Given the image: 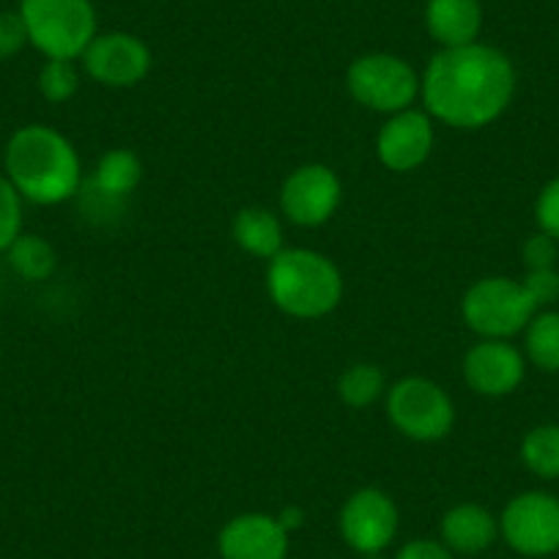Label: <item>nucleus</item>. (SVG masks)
I'll list each match as a JSON object with an SVG mask.
<instances>
[{
    "label": "nucleus",
    "instance_id": "obj_27",
    "mask_svg": "<svg viewBox=\"0 0 559 559\" xmlns=\"http://www.w3.org/2000/svg\"><path fill=\"white\" fill-rule=\"evenodd\" d=\"M524 288L530 292L532 302L537 305V310L548 308L559 299V272L557 269H535V272L524 274Z\"/></svg>",
    "mask_w": 559,
    "mask_h": 559
},
{
    "label": "nucleus",
    "instance_id": "obj_10",
    "mask_svg": "<svg viewBox=\"0 0 559 559\" xmlns=\"http://www.w3.org/2000/svg\"><path fill=\"white\" fill-rule=\"evenodd\" d=\"M341 203L343 181L330 165H299L280 187V209L299 228H319L330 223Z\"/></svg>",
    "mask_w": 559,
    "mask_h": 559
},
{
    "label": "nucleus",
    "instance_id": "obj_3",
    "mask_svg": "<svg viewBox=\"0 0 559 559\" xmlns=\"http://www.w3.org/2000/svg\"><path fill=\"white\" fill-rule=\"evenodd\" d=\"M343 288L346 286L337 263L310 247H283L269 261V299L292 319H324L343 302Z\"/></svg>",
    "mask_w": 559,
    "mask_h": 559
},
{
    "label": "nucleus",
    "instance_id": "obj_11",
    "mask_svg": "<svg viewBox=\"0 0 559 559\" xmlns=\"http://www.w3.org/2000/svg\"><path fill=\"white\" fill-rule=\"evenodd\" d=\"M80 61H83V72L94 83L107 85V88H132L148 78L154 56L140 36L127 34V31H107V34L94 36Z\"/></svg>",
    "mask_w": 559,
    "mask_h": 559
},
{
    "label": "nucleus",
    "instance_id": "obj_13",
    "mask_svg": "<svg viewBox=\"0 0 559 559\" xmlns=\"http://www.w3.org/2000/svg\"><path fill=\"white\" fill-rule=\"evenodd\" d=\"M524 376L526 357L510 341H480L464 357V381L477 395H513Z\"/></svg>",
    "mask_w": 559,
    "mask_h": 559
},
{
    "label": "nucleus",
    "instance_id": "obj_15",
    "mask_svg": "<svg viewBox=\"0 0 559 559\" xmlns=\"http://www.w3.org/2000/svg\"><path fill=\"white\" fill-rule=\"evenodd\" d=\"M442 543L455 557H477L488 551L499 537V519L477 502L453 504L442 515Z\"/></svg>",
    "mask_w": 559,
    "mask_h": 559
},
{
    "label": "nucleus",
    "instance_id": "obj_12",
    "mask_svg": "<svg viewBox=\"0 0 559 559\" xmlns=\"http://www.w3.org/2000/svg\"><path fill=\"white\" fill-rule=\"evenodd\" d=\"M437 143L433 118L426 110H408L386 116L376 134V157L392 174H412L428 163Z\"/></svg>",
    "mask_w": 559,
    "mask_h": 559
},
{
    "label": "nucleus",
    "instance_id": "obj_4",
    "mask_svg": "<svg viewBox=\"0 0 559 559\" xmlns=\"http://www.w3.org/2000/svg\"><path fill=\"white\" fill-rule=\"evenodd\" d=\"M17 12L28 28L31 47L45 58L78 61L99 34L91 0H20Z\"/></svg>",
    "mask_w": 559,
    "mask_h": 559
},
{
    "label": "nucleus",
    "instance_id": "obj_26",
    "mask_svg": "<svg viewBox=\"0 0 559 559\" xmlns=\"http://www.w3.org/2000/svg\"><path fill=\"white\" fill-rule=\"evenodd\" d=\"M535 223L537 230L548 234L559 241V176L548 181L535 201Z\"/></svg>",
    "mask_w": 559,
    "mask_h": 559
},
{
    "label": "nucleus",
    "instance_id": "obj_31",
    "mask_svg": "<svg viewBox=\"0 0 559 559\" xmlns=\"http://www.w3.org/2000/svg\"><path fill=\"white\" fill-rule=\"evenodd\" d=\"M362 559H384V557H381V554H368V557H362Z\"/></svg>",
    "mask_w": 559,
    "mask_h": 559
},
{
    "label": "nucleus",
    "instance_id": "obj_24",
    "mask_svg": "<svg viewBox=\"0 0 559 559\" xmlns=\"http://www.w3.org/2000/svg\"><path fill=\"white\" fill-rule=\"evenodd\" d=\"M20 234H23V195L14 190L7 174H0V252H7Z\"/></svg>",
    "mask_w": 559,
    "mask_h": 559
},
{
    "label": "nucleus",
    "instance_id": "obj_17",
    "mask_svg": "<svg viewBox=\"0 0 559 559\" xmlns=\"http://www.w3.org/2000/svg\"><path fill=\"white\" fill-rule=\"evenodd\" d=\"M140 181H143V163H140L138 154L132 148H110L107 154H102L85 185L102 201L118 203L132 195Z\"/></svg>",
    "mask_w": 559,
    "mask_h": 559
},
{
    "label": "nucleus",
    "instance_id": "obj_14",
    "mask_svg": "<svg viewBox=\"0 0 559 559\" xmlns=\"http://www.w3.org/2000/svg\"><path fill=\"white\" fill-rule=\"evenodd\" d=\"M288 548L292 535L269 513L234 515L217 535L223 559H288Z\"/></svg>",
    "mask_w": 559,
    "mask_h": 559
},
{
    "label": "nucleus",
    "instance_id": "obj_29",
    "mask_svg": "<svg viewBox=\"0 0 559 559\" xmlns=\"http://www.w3.org/2000/svg\"><path fill=\"white\" fill-rule=\"evenodd\" d=\"M392 559H455V554L450 551L442 540H431V537H414V540L403 543Z\"/></svg>",
    "mask_w": 559,
    "mask_h": 559
},
{
    "label": "nucleus",
    "instance_id": "obj_8",
    "mask_svg": "<svg viewBox=\"0 0 559 559\" xmlns=\"http://www.w3.org/2000/svg\"><path fill=\"white\" fill-rule=\"evenodd\" d=\"M499 535L515 554L543 559L559 554V497L548 491H524L504 504Z\"/></svg>",
    "mask_w": 559,
    "mask_h": 559
},
{
    "label": "nucleus",
    "instance_id": "obj_20",
    "mask_svg": "<svg viewBox=\"0 0 559 559\" xmlns=\"http://www.w3.org/2000/svg\"><path fill=\"white\" fill-rule=\"evenodd\" d=\"M524 357L543 373H559V313L537 310L524 330Z\"/></svg>",
    "mask_w": 559,
    "mask_h": 559
},
{
    "label": "nucleus",
    "instance_id": "obj_5",
    "mask_svg": "<svg viewBox=\"0 0 559 559\" xmlns=\"http://www.w3.org/2000/svg\"><path fill=\"white\" fill-rule=\"evenodd\" d=\"M535 313L537 305L532 302L524 283L502 274L472 283L461 299V316L466 326L483 341H510L526 330Z\"/></svg>",
    "mask_w": 559,
    "mask_h": 559
},
{
    "label": "nucleus",
    "instance_id": "obj_30",
    "mask_svg": "<svg viewBox=\"0 0 559 559\" xmlns=\"http://www.w3.org/2000/svg\"><path fill=\"white\" fill-rule=\"evenodd\" d=\"M277 521H280V524H283V530H286L288 535H292V532H297L299 526L305 524V510L297 508V504H288V508L280 510Z\"/></svg>",
    "mask_w": 559,
    "mask_h": 559
},
{
    "label": "nucleus",
    "instance_id": "obj_18",
    "mask_svg": "<svg viewBox=\"0 0 559 559\" xmlns=\"http://www.w3.org/2000/svg\"><path fill=\"white\" fill-rule=\"evenodd\" d=\"M234 241L252 258H266L272 261L283 247H286V234L283 223L272 209L263 206H245L234 217Z\"/></svg>",
    "mask_w": 559,
    "mask_h": 559
},
{
    "label": "nucleus",
    "instance_id": "obj_9",
    "mask_svg": "<svg viewBox=\"0 0 559 559\" xmlns=\"http://www.w3.org/2000/svg\"><path fill=\"white\" fill-rule=\"evenodd\" d=\"M397 526H401V513H397L395 499L373 486L354 491L337 515L343 543L359 557L384 554L395 540Z\"/></svg>",
    "mask_w": 559,
    "mask_h": 559
},
{
    "label": "nucleus",
    "instance_id": "obj_23",
    "mask_svg": "<svg viewBox=\"0 0 559 559\" xmlns=\"http://www.w3.org/2000/svg\"><path fill=\"white\" fill-rule=\"evenodd\" d=\"M80 88V69L67 58H47L39 72V91L52 105H63Z\"/></svg>",
    "mask_w": 559,
    "mask_h": 559
},
{
    "label": "nucleus",
    "instance_id": "obj_7",
    "mask_svg": "<svg viewBox=\"0 0 559 559\" xmlns=\"http://www.w3.org/2000/svg\"><path fill=\"white\" fill-rule=\"evenodd\" d=\"M346 88L357 105L395 116L408 110L419 96V74L408 61L392 52H365L346 72Z\"/></svg>",
    "mask_w": 559,
    "mask_h": 559
},
{
    "label": "nucleus",
    "instance_id": "obj_22",
    "mask_svg": "<svg viewBox=\"0 0 559 559\" xmlns=\"http://www.w3.org/2000/svg\"><path fill=\"white\" fill-rule=\"evenodd\" d=\"M381 395H386V376L373 362L352 365L337 379V397L352 408L373 406Z\"/></svg>",
    "mask_w": 559,
    "mask_h": 559
},
{
    "label": "nucleus",
    "instance_id": "obj_6",
    "mask_svg": "<svg viewBox=\"0 0 559 559\" xmlns=\"http://www.w3.org/2000/svg\"><path fill=\"white\" fill-rule=\"evenodd\" d=\"M386 419L412 442L431 444L453 431L455 403L437 381L406 376L386 390Z\"/></svg>",
    "mask_w": 559,
    "mask_h": 559
},
{
    "label": "nucleus",
    "instance_id": "obj_2",
    "mask_svg": "<svg viewBox=\"0 0 559 559\" xmlns=\"http://www.w3.org/2000/svg\"><path fill=\"white\" fill-rule=\"evenodd\" d=\"M7 179L23 201L36 206H58L80 195L85 185L83 163L72 140L47 123H28L9 138Z\"/></svg>",
    "mask_w": 559,
    "mask_h": 559
},
{
    "label": "nucleus",
    "instance_id": "obj_21",
    "mask_svg": "<svg viewBox=\"0 0 559 559\" xmlns=\"http://www.w3.org/2000/svg\"><path fill=\"white\" fill-rule=\"evenodd\" d=\"M521 461L540 480H559V426L543 423L521 439Z\"/></svg>",
    "mask_w": 559,
    "mask_h": 559
},
{
    "label": "nucleus",
    "instance_id": "obj_1",
    "mask_svg": "<svg viewBox=\"0 0 559 559\" xmlns=\"http://www.w3.org/2000/svg\"><path fill=\"white\" fill-rule=\"evenodd\" d=\"M519 85L513 61L499 47L472 41L439 50L419 74V99L433 121L483 129L510 107Z\"/></svg>",
    "mask_w": 559,
    "mask_h": 559
},
{
    "label": "nucleus",
    "instance_id": "obj_25",
    "mask_svg": "<svg viewBox=\"0 0 559 559\" xmlns=\"http://www.w3.org/2000/svg\"><path fill=\"white\" fill-rule=\"evenodd\" d=\"M521 258H524L526 272H535V269H557L559 258V241L551 239L548 234L537 230L521 247Z\"/></svg>",
    "mask_w": 559,
    "mask_h": 559
},
{
    "label": "nucleus",
    "instance_id": "obj_28",
    "mask_svg": "<svg viewBox=\"0 0 559 559\" xmlns=\"http://www.w3.org/2000/svg\"><path fill=\"white\" fill-rule=\"evenodd\" d=\"M25 45H31V41L20 12H0V61H9L17 52H23Z\"/></svg>",
    "mask_w": 559,
    "mask_h": 559
},
{
    "label": "nucleus",
    "instance_id": "obj_16",
    "mask_svg": "<svg viewBox=\"0 0 559 559\" xmlns=\"http://www.w3.org/2000/svg\"><path fill=\"white\" fill-rule=\"evenodd\" d=\"M426 31L442 50L477 41L483 31L480 0H426Z\"/></svg>",
    "mask_w": 559,
    "mask_h": 559
},
{
    "label": "nucleus",
    "instance_id": "obj_19",
    "mask_svg": "<svg viewBox=\"0 0 559 559\" xmlns=\"http://www.w3.org/2000/svg\"><path fill=\"white\" fill-rule=\"evenodd\" d=\"M9 266L28 283H41L50 280L58 269V252L45 236L20 234L7 250Z\"/></svg>",
    "mask_w": 559,
    "mask_h": 559
}]
</instances>
